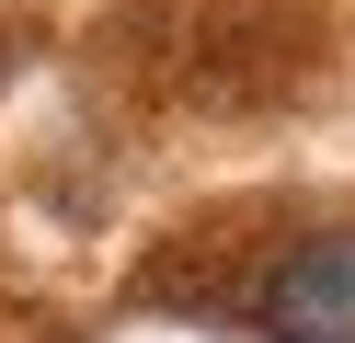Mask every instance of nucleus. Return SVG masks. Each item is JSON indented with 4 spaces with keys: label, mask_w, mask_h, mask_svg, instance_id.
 I'll list each match as a JSON object with an SVG mask.
<instances>
[{
    "label": "nucleus",
    "mask_w": 355,
    "mask_h": 343,
    "mask_svg": "<svg viewBox=\"0 0 355 343\" xmlns=\"http://www.w3.org/2000/svg\"><path fill=\"white\" fill-rule=\"evenodd\" d=\"M263 332L275 343H355V240H309L263 274Z\"/></svg>",
    "instance_id": "nucleus-1"
}]
</instances>
